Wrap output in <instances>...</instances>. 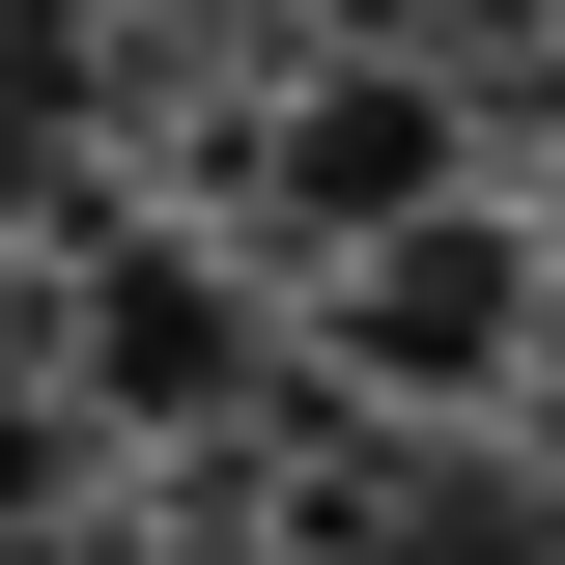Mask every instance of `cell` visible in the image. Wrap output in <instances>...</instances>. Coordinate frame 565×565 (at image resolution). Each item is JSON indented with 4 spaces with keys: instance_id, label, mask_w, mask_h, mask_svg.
Segmentation results:
<instances>
[{
    "instance_id": "1",
    "label": "cell",
    "mask_w": 565,
    "mask_h": 565,
    "mask_svg": "<svg viewBox=\"0 0 565 565\" xmlns=\"http://www.w3.org/2000/svg\"><path fill=\"white\" fill-rule=\"evenodd\" d=\"M452 170H481V141H452V85H424V57H340L255 170H226V199H255L282 255H396V226H452Z\"/></svg>"
},
{
    "instance_id": "2",
    "label": "cell",
    "mask_w": 565,
    "mask_h": 565,
    "mask_svg": "<svg viewBox=\"0 0 565 565\" xmlns=\"http://www.w3.org/2000/svg\"><path fill=\"white\" fill-rule=\"evenodd\" d=\"M57 396H85V424H226V396H255V282L170 255V226H114L85 311H57Z\"/></svg>"
},
{
    "instance_id": "3",
    "label": "cell",
    "mask_w": 565,
    "mask_h": 565,
    "mask_svg": "<svg viewBox=\"0 0 565 565\" xmlns=\"http://www.w3.org/2000/svg\"><path fill=\"white\" fill-rule=\"evenodd\" d=\"M509 340H537V255H509L481 199L396 226V255H340V367H367V396H481Z\"/></svg>"
},
{
    "instance_id": "4",
    "label": "cell",
    "mask_w": 565,
    "mask_h": 565,
    "mask_svg": "<svg viewBox=\"0 0 565 565\" xmlns=\"http://www.w3.org/2000/svg\"><path fill=\"white\" fill-rule=\"evenodd\" d=\"M85 141V0H0V199H57Z\"/></svg>"
},
{
    "instance_id": "5",
    "label": "cell",
    "mask_w": 565,
    "mask_h": 565,
    "mask_svg": "<svg viewBox=\"0 0 565 565\" xmlns=\"http://www.w3.org/2000/svg\"><path fill=\"white\" fill-rule=\"evenodd\" d=\"M57 424H85V396H57V340H29V311H0V537H29V509H57Z\"/></svg>"
},
{
    "instance_id": "6",
    "label": "cell",
    "mask_w": 565,
    "mask_h": 565,
    "mask_svg": "<svg viewBox=\"0 0 565 565\" xmlns=\"http://www.w3.org/2000/svg\"><path fill=\"white\" fill-rule=\"evenodd\" d=\"M0 565H141V537H85V509H29V537H0Z\"/></svg>"
}]
</instances>
